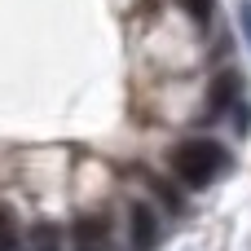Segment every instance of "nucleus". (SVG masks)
Masks as SVG:
<instances>
[{
    "label": "nucleus",
    "instance_id": "1",
    "mask_svg": "<svg viewBox=\"0 0 251 251\" xmlns=\"http://www.w3.org/2000/svg\"><path fill=\"white\" fill-rule=\"evenodd\" d=\"M172 172L190 185V190H207L216 176L229 172V150L221 141H207V137H190L172 150Z\"/></svg>",
    "mask_w": 251,
    "mask_h": 251
},
{
    "label": "nucleus",
    "instance_id": "2",
    "mask_svg": "<svg viewBox=\"0 0 251 251\" xmlns=\"http://www.w3.org/2000/svg\"><path fill=\"white\" fill-rule=\"evenodd\" d=\"M71 243H75V251H110V225H106V216H79L71 225Z\"/></svg>",
    "mask_w": 251,
    "mask_h": 251
},
{
    "label": "nucleus",
    "instance_id": "3",
    "mask_svg": "<svg viewBox=\"0 0 251 251\" xmlns=\"http://www.w3.org/2000/svg\"><path fill=\"white\" fill-rule=\"evenodd\" d=\"M128 221H132V251H154L159 247V216L146 203H132Z\"/></svg>",
    "mask_w": 251,
    "mask_h": 251
},
{
    "label": "nucleus",
    "instance_id": "4",
    "mask_svg": "<svg viewBox=\"0 0 251 251\" xmlns=\"http://www.w3.org/2000/svg\"><path fill=\"white\" fill-rule=\"evenodd\" d=\"M238 93H243L238 75H234V71H225V75L212 84V97H207V115H203V119H216L225 106H238Z\"/></svg>",
    "mask_w": 251,
    "mask_h": 251
},
{
    "label": "nucleus",
    "instance_id": "5",
    "mask_svg": "<svg viewBox=\"0 0 251 251\" xmlns=\"http://www.w3.org/2000/svg\"><path fill=\"white\" fill-rule=\"evenodd\" d=\"M62 234L57 225H31V238H26V251H57Z\"/></svg>",
    "mask_w": 251,
    "mask_h": 251
},
{
    "label": "nucleus",
    "instance_id": "6",
    "mask_svg": "<svg viewBox=\"0 0 251 251\" xmlns=\"http://www.w3.org/2000/svg\"><path fill=\"white\" fill-rule=\"evenodd\" d=\"M0 251H18V221L4 203H0Z\"/></svg>",
    "mask_w": 251,
    "mask_h": 251
},
{
    "label": "nucleus",
    "instance_id": "7",
    "mask_svg": "<svg viewBox=\"0 0 251 251\" xmlns=\"http://www.w3.org/2000/svg\"><path fill=\"white\" fill-rule=\"evenodd\" d=\"M185 9L194 13V22H207L212 18V0H185Z\"/></svg>",
    "mask_w": 251,
    "mask_h": 251
},
{
    "label": "nucleus",
    "instance_id": "8",
    "mask_svg": "<svg viewBox=\"0 0 251 251\" xmlns=\"http://www.w3.org/2000/svg\"><path fill=\"white\" fill-rule=\"evenodd\" d=\"M238 22H243V31H247V44H251V0L238 9Z\"/></svg>",
    "mask_w": 251,
    "mask_h": 251
}]
</instances>
